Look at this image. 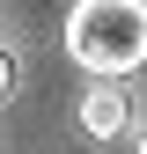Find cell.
I'll return each instance as SVG.
<instances>
[{
  "instance_id": "obj_1",
  "label": "cell",
  "mask_w": 147,
  "mask_h": 154,
  "mask_svg": "<svg viewBox=\"0 0 147 154\" xmlns=\"http://www.w3.org/2000/svg\"><path fill=\"white\" fill-rule=\"evenodd\" d=\"M66 59L96 81H125L147 66V0H81L66 15Z\"/></svg>"
},
{
  "instance_id": "obj_2",
  "label": "cell",
  "mask_w": 147,
  "mask_h": 154,
  "mask_svg": "<svg viewBox=\"0 0 147 154\" xmlns=\"http://www.w3.org/2000/svg\"><path fill=\"white\" fill-rule=\"evenodd\" d=\"M133 125V103H125V81H96L81 95V132L88 140H118V132Z\"/></svg>"
},
{
  "instance_id": "obj_3",
  "label": "cell",
  "mask_w": 147,
  "mask_h": 154,
  "mask_svg": "<svg viewBox=\"0 0 147 154\" xmlns=\"http://www.w3.org/2000/svg\"><path fill=\"white\" fill-rule=\"evenodd\" d=\"M8 95H15V51L0 44V103H8Z\"/></svg>"
},
{
  "instance_id": "obj_4",
  "label": "cell",
  "mask_w": 147,
  "mask_h": 154,
  "mask_svg": "<svg viewBox=\"0 0 147 154\" xmlns=\"http://www.w3.org/2000/svg\"><path fill=\"white\" fill-rule=\"evenodd\" d=\"M140 154H147V132H140Z\"/></svg>"
}]
</instances>
